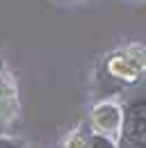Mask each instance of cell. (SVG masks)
<instances>
[{
    "instance_id": "7a4b0ae2",
    "label": "cell",
    "mask_w": 146,
    "mask_h": 148,
    "mask_svg": "<svg viewBox=\"0 0 146 148\" xmlns=\"http://www.w3.org/2000/svg\"><path fill=\"white\" fill-rule=\"evenodd\" d=\"M123 105V128L121 137L137 148H146V96L128 98Z\"/></svg>"
},
{
    "instance_id": "5b68a950",
    "label": "cell",
    "mask_w": 146,
    "mask_h": 148,
    "mask_svg": "<svg viewBox=\"0 0 146 148\" xmlns=\"http://www.w3.org/2000/svg\"><path fill=\"white\" fill-rule=\"evenodd\" d=\"M0 148H28L25 144H21L16 139H7V137H0Z\"/></svg>"
},
{
    "instance_id": "3957f363",
    "label": "cell",
    "mask_w": 146,
    "mask_h": 148,
    "mask_svg": "<svg viewBox=\"0 0 146 148\" xmlns=\"http://www.w3.org/2000/svg\"><path fill=\"white\" fill-rule=\"evenodd\" d=\"M89 123L94 130L105 132L110 137H121V128H123V105L114 103L112 98H105L101 103L94 105L89 114Z\"/></svg>"
},
{
    "instance_id": "6da1fadb",
    "label": "cell",
    "mask_w": 146,
    "mask_h": 148,
    "mask_svg": "<svg viewBox=\"0 0 146 148\" xmlns=\"http://www.w3.org/2000/svg\"><path fill=\"white\" fill-rule=\"evenodd\" d=\"M146 73V48L144 46H128L121 50L110 53L101 69H98V82L107 84L103 96L110 98L114 93H121L135 87Z\"/></svg>"
},
{
    "instance_id": "277c9868",
    "label": "cell",
    "mask_w": 146,
    "mask_h": 148,
    "mask_svg": "<svg viewBox=\"0 0 146 148\" xmlns=\"http://www.w3.org/2000/svg\"><path fill=\"white\" fill-rule=\"evenodd\" d=\"M87 148H119V139L91 128L89 137H87Z\"/></svg>"
}]
</instances>
